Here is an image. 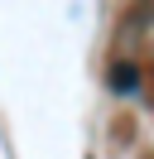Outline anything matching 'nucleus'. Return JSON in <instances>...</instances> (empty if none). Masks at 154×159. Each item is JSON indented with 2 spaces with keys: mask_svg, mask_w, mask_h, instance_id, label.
I'll return each instance as SVG.
<instances>
[{
  "mask_svg": "<svg viewBox=\"0 0 154 159\" xmlns=\"http://www.w3.org/2000/svg\"><path fill=\"white\" fill-rule=\"evenodd\" d=\"M106 82H111V97H135L144 77H140V68H135L130 58H116L111 72H106Z\"/></svg>",
  "mask_w": 154,
  "mask_h": 159,
  "instance_id": "1",
  "label": "nucleus"
}]
</instances>
